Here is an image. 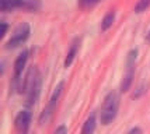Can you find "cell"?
<instances>
[{
  "label": "cell",
  "mask_w": 150,
  "mask_h": 134,
  "mask_svg": "<svg viewBox=\"0 0 150 134\" xmlns=\"http://www.w3.org/2000/svg\"><path fill=\"white\" fill-rule=\"evenodd\" d=\"M20 92H24L27 106H33L38 101L39 92H41V74L35 66L30 67V70L27 71Z\"/></svg>",
  "instance_id": "1"
},
{
  "label": "cell",
  "mask_w": 150,
  "mask_h": 134,
  "mask_svg": "<svg viewBox=\"0 0 150 134\" xmlns=\"http://www.w3.org/2000/svg\"><path fill=\"white\" fill-rule=\"evenodd\" d=\"M118 109H119V96L117 92H110L107 94L104 98V102L101 106V112H100V121L101 124L108 126L110 123L115 120L118 115Z\"/></svg>",
  "instance_id": "2"
},
{
  "label": "cell",
  "mask_w": 150,
  "mask_h": 134,
  "mask_svg": "<svg viewBox=\"0 0 150 134\" xmlns=\"http://www.w3.org/2000/svg\"><path fill=\"white\" fill-rule=\"evenodd\" d=\"M41 8L39 0H0V10L8 13L13 10H27V11H38Z\"/></svg>",
  "instance_id": "3"
},
{
  "label": "cell",
  "mask_w": 150,
  "mask_h": 134,
  "mask_svg": "<svg viewBox=\"0 0 150 134\" xmlns=\"http://www.w3.org/2000/svg\"><path fill=\"white\" fill-rule=\"evenodd\" d=\"M137 49H132L129 51L128 56H126V70H125L124 78H122V83H121V91L126 92L128 89L131 88L132 81H133V76H135V66H136V60H137Z\"/></svg>",
  "instance_id": "4"
},
{
  "label": "cell",
  "mask_w": 150,
  "mask_h": 134,
  "mask_svg": "<svg viewBox=\"0 0 150 134\" xmlns=\"http://www.w3.org/2000/svg\"><path fill=\"white\" fill-rule=\"evenodd\" d=\"M30 34H31V28H30V25H28L27 22L20 24V25L14 29L11 38L7 41L6 49H16V48L21 46L23 43H25L27 39L30 38Z\"/></svg>",
  "instance_id": "5"
},
{
  "label": "cell",
  "mask_w": 150,
  "mask_h": 134,
  "mask_svg": "<svg viewBox=\"0 0 150 134\" xmlns=\"http://www.w3.org/2000/svg\"><path fill=\"white\" fill-rule=\"evenodd\" d=\"M27 60H28V51H24L20 53L16 62H14V76H13V83H11V88L13 89H21V76H23V70L25 67Z\"/></svg>",
  "instance_id": "6"
},
{
  "label": "cell",
  "mask_w": 150,
  "mask_h": 134,
  "mask_svg": "<svg viewBox=\"0 0 150 134\" xmlns=\"http://www.w3.org/2000/svg\"><path fill=\"white\" fill-rule=\"evenodd\" d=\"M62 89H63V83H59L58 87H56L55 91H53V94H52V96H51L48 105H46V108L44 109V112H42L41 116H39V123H41V124H44L45 121L49 120V117H51L52 113L55 112L56 105H58V101H59V96L62 94Z\"/></svg>",
  "instance_id": "7"
},
{
  "label": "cell",
  "mask_w": 150,
  "mask_h": 134,
  "mask_svg": "<svg viewBox=\"0 0 150 134\" xmlns=\"http://www.w3.org/2000/svg\"><path fill=\"white\" fill-rule=\"evenodd\" d=\"M31 119H33V115L30 110H21L16 120H14V127H16V131L17 134H27L28 133V128L31 126Z\"/></svg>",
  "instance_id": "8"
},
{
  "label": "cell",
  "mask_w": 150,
  "mask_h": 134,
  "mask_svg": "<svg viewBox=\"0 0 150 134\" xmlns=\"http://www.w3.org/2000/svg\"><path fill=\"white\" fill-rule=\"evenodd\" d=\"M79 49H80V38H74L70 43V48L67 51V55H66L65 59V67H70L72 63L74 62V59L77 56Z\"/></svg>",
  "instance_id": "9"
},
{
  "label": "cell",
  "mask_w": 150,
  "mask_h": 134,
  "mask_svg": "<svg viewBox=\"0 0 150 134\" xmlns=\"http://www.w3.org/2000/svg\"><path fill=\"white\" fill-rule=\"evenodd\" d=\"M96 126H97V120H96V113H91L86 119L84 124L81 127V134H93L96 131Z\"/></svg>",
  "instance_id": "10"
},
{
  "label": "cell",
  "mask_w": 150,
  "mask_h": 134,
  "mask_svg": "<svg viewBox=\"0 0 150 134\" xmlns=\"http://www.w3.org/2000/svg\"><path fill=\"white\" fill-rule=\"evenodd\" d=\"M114 21H115V10H110V11L104 15L103 21H101V29H103V31L110 29L112 27V24H114Z\"/></svg>",
  "instance_id": "11"
},
{
  "label": "cell",
  "mask_w": 150,
  "mask_h": 134,
  "mask_svg": "<svg viewBox=\"0 0 150 134\" xmlns=\"http://www.w3.org/2000/svg\"><path fill=\"white\" fill-rule=\"evenodd\" d=\"M103 0H79L77 6L81 8V10H91L96 6H98Z\"/></svg>",
  "instance_id": "12"
},
{
  "label": "cell",
  "mask_w": 150,
  "mask_h": 134,
  "mask_svg": "<svg viewBox=\"0 0 150 134\" xmlns=\"http://www.w3.org/2000/svg\"><path fill=\"white\" fill-rule=\"evenodd\" d=\"M150 7V0H137L135 4V13H143Z\"/></svg>",
  "instance_id": "13"
},
{
  "label": "cell",
  "mask_w": 150,
  "mask_h": 134,
  "mask_svg": "<svg viewBox=\"0 0 150 134\" xmlns=\"http://www.w3.org/2000/svg\"><path fill=\"white\" fill-rule=\"evenodd\" d=\"M53 134H67V128H66V126H63V124H60L55 131H53Z\"/></svg>",
  "instance_id": "14"
},
{
  "label": "cell",
  "mask_w": 150,
  "mask_h": 134,
  "mask_svg": "<svg viewBox=\"0 0 150 134\" xmlns=\"http://www.w3.org/2000/svg\"><path fill=\"white\" fill-rule=\"evenodd\" d=\"M0 24H1V32H0V38H4V35H6L8 25H7V22H4V21H1Z\"/></svg>",
  "instance_id": "15"
},
{
  "label": "cell",
  "mask_w": 150,
  "mask_h": 134,
  "mask_svg": "<svg viewBox=\"0 0 150 134\" xmlns=\"http://www.w3.org/2000/svg\"><path fill=\"white\" fill-rule=\"evenodd\" d=\"M128 134H142V130H140L139 127H133Z\"/></svg>",
  "instance_id": "16"
},
{
  "label": "cell",
  "mask_w": 150,
  "mask_h": 134,
  "mask_svg": "<svg viewBox=\"0 0 150 134\" xmlns=\"http://www.w3.org/2000/svg\"><path fill=\"white\" fill-rule=\"evenodd\" d=\"M146 41L150 42V29H149V32H147V35H146Z\"/></svg>",
  "instance_id": "17"
}]
</instances>
